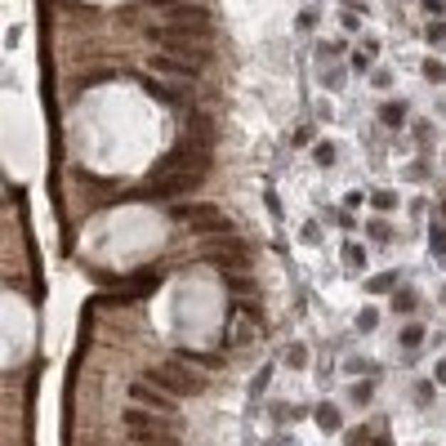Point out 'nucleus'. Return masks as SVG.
<instances>
[{
  "mask_svg": "<svg viewBox=\"0 0 446 446\" xmlns=\"http://www.w3.org/2000/svg\"><path fill=\"white\" fill-rule=\"evenodd\" d=\"M312 161H317V165H335V147H330V143H317V147H312Z\"/></svg>",
  "mask_w": 446,
  "mask_h": 446,
  "instance_id": "obj_25",
  "label": "nucleus"
},
{
  "mask_svg": "<svg viewBox=\"0 0 446 446\" xmlns=\"http://www.w3.org/2000/svg\"><path fill=\"white\" fill-rule=\"evenodd\" d=\"M344 54V41H326V45H317V58H339Z\"/></svg>",
  "mask_w": 446,
  "mask_h": 446,
  "instance_id": "obj_28",
  "label": "nucleus"
},
{
  "mask_svg": "<svg viewBox=\"0 0 446 446\" xmlns=\"http://www.w3.org/2000/svg\"><path fill=\"white\" fill-rule=\"evenodd\" d=\"M179 361H188V366H201V371H223V366H228V357H219V353H192V349L179 353Z\"/></svg>",
  "mask_w": 446,
  "mask_h": 446,
  "instance_id": "obj_7",
  "label": "nucleus"
},
{
  "mask_svg": "<svg viewBox=\"0 0 446 446\" xmlns=\"http://www.w3.org/2000/svg\"><path fill=\"white\" fill-rule=\"evenodd\" d=\"M371 206H375L379 214H388V210H398V192H388V188H379V192H371Z\"/></svg>",
  "mask_w": 446,
  "mask_h": 446,
  "instance_id": "obj_18",
  "label": "nucleus"
},
{
  "mask_svg": "<svg viewBox=\"0 0 446 446\" xmlns=\"http://www.w3.org/2000/svg\"><path fill=\"white\" fill-rule=\"evenodd\" d=\"M330 214H335V223L344 228V233H353V228H357V219L349 214V206H344V210H330Z\"/></svg>",
  "mask_w": 446,
  "mask_h": 446,
  "instance_id": "obj_29",
  "label": "nucleus"
},
{
  "mask_svg": "<svg viewBox=\"0 0 446 446\" xmlns=\"http://www.w3.org/2000/svg\"><path fill=\"white\" fill-rule=\"evenodd\" d=\"M424 41L428 45H446V23H424Z\"/></svg>",
  "mask_w": 446,
  "mask_h": 446,
  "instance_id": "obj_23",
  "label": "nucleus"
},
{
  "mask_svg": "<svg viewBox=\"0 0 446 446\" xmlns=\"http://www.w3.org/2000/svg\"><path fill=\"white\" fill-rule=\"evenodd\" d=\"M312 27H317V9H304L299 14V31H312Z\"/></svg>",
  "mask_w": 446,
  "mask_h": 446,
  "instance_id": "obj_32",
  "label": "nucleus"
},
{
  "mask_svg": "<svg viewBox=\"0 0 446 446\" xmlns=\"http://www.w3.org/2000/svg\"><path fill=\"white\" fill-rule=\"evenodd\" d=\"M375 366H371V361L366 357H344V375H371Z\"/></svg>",
  "mask_w": 446,
  "mask_h": 446,
  "instance_id": "obj_21",
  "label": "nucleus"
},
{
  "mask_svg": "<svg viewBox=\"0 0 446 446\" xmlns=\"http://www.w3.org/2000/svg\"><path fill=\"white\" fill-rule=\"evenodd\" d=\"M344 398H349V406L366 410V406L375 402V384H371V379H357V384H349V393H344Z\"/></svg>",
  "mask_w": 446,
  "mask_h": 446,
  "instance_id": "obj_8",
  "label": "nucleus"
},
{
  "mask_svg": "<svg viewBox=\"0 0 446 446\" xmlns=\"http://www.w3.org/2000/svg\"><path fill=\"white\" fill-rule=\"evenodd\" d=\"M398 339H402V349H406V353H415L420 344H424V322H406Z\"/></svg>",
  "mask_w": 446,
  "mask_h": 446,
  "instance_id": "obj_11",
  "label": "nucleus"
},
{
  "mask_svg": "<svg viewBox=\"0 0 446 446\" xmlns=\"http://www.w3.org/2000/svg\"><path fill=\"white\" fill-rule=\"evenodd\" d=\"M344 268H366V250L357 241H344Z\"/></svg>",
  "mask_w": 446,
  "mask_h": 446,
  "instance_id": "obj_16",
  "label": "nucleus"
},
{
  "mask_svg": "<svg viewBox=\"0 0 446 446\" xmlns=\"http://www.w3.org/2000/svg\"><path fill=\"white\" fill-rule=\"evenodd\" d=\"M375 326H379V312H375V308H361V312H357V330H361V335H371Z\"/></svg>",
  "mask_w": 446,
  "mask_h": 446,
  "instance_id": "obj_22",
  "label": "nucleus"
},
{
  "mask_svg": "<svg viewBox=\"0 0 446 446\" xmlns=\"http://www.w3.org/2000/svg\"><path fill=\"white\" fill-rule=\"evenodd\" d=\"M442 219H446V201H442Z\"/></svg>",
  "mask_w": 446,
  "mask_h": 446,
  "instance_id": "obj_35",
  "label": "nucleus"
},
{
  "mask_svg": "<svg viewBox=\"0 0 446 446\" xmlns=\"http://www.w3.org/2000/svg\"><path fill=\"white\" fill-rule=\"evenodd\" d=\"M415 308H420V294L410 290V286H398V290H393V312H402V317H410Z\"/></svg>",
  "mask_w": 446,
  "mask_h": 446,
  "instance_id": "obj_9",
  "label": "nucleus"
},
{
  "mask_svg": "<svg viewBox=\"0 0 446 446\" xmlns=\"http://www.w3.org/2000/svg\"><path fill=\"white\" fill-rule=\"evenodd\" d=\"M129 398H134L139 406H152V410H161V415H170V410H174V402L165 398V393H156V384H147V379L129 384Z\"/></svg>",
  "mask_w": 446,
  "mask_h": 446,
  "instance_id": "obj_4",
  "label": "nucleus"
},
{
  "mask_svg": "<svg viewBox=\"0 0 446 446\" xmlns=\"http://www.w3.org/2000/svg\"><path fill=\"white\" fill-rule=\"evenodd\" d=\"M299 237H304L308 245H317V241H322V223H317V219H308V223L299 228Z\"/></svg>",
  "mask_w": 446,
  "mask_h": 446,
  "instance_id": "obj_26",
  "label": "nucleus"
},
{
  "mask_svg": "<svg viewBox=\"0 0 446 446\" xmlns=\"http://www.w3.org/2000/svg\"><path fill=\"white\" fill-rule=\"evenodd\" d=\"M375 442V424H357L349 437H344V446H371Z\"/></svg>",
  "mask_w": 446,
  "mask_h": 446,
  "instance_id": "obj_17",
  "label": "nucleus"
},
{
  "mask_svg": "<svg viewBox=\"0 0 446 446\" xmlns=\"http://www.w3.org/2000/svg\"><path fill=\"white\" fill-rule=\"evenodd\" d=\"M201 259L206 263H214V268H250V259H255V250L245 241H237V237H228V241H219V245H206L201 250Z\"/></svg>",
  "mask_w": 446,
  "mask_h": 446,
  "instance_id": "obj_3",
  "label": "nucleus"
},
{
  "mask_svg": "<svg viewBox=\"0 0 446 446\" xmlns=\"http://www.w3.org/2000/svg\"><path fill=\"white\" fill-rule=\"evenodd\" d=\"M174 223H184L188 233L196 237H210V233H233V223H228V214L219 206H174L170 210Z\"/></svg>",
  "mask_w": 446,
  "mask_h": 446,
  "instance_id": "obj_2",
  "label": "nucleus"
},
{
  "mask_svg": "<svg viewBox=\"0 0 446 446\" xmlns=\"http://www.w3.org/2000/svg\"><path fill=\"white\" fill-rule=\"evenodd\" d=\"M410 393H415V406H433V402H437L433 379H415V388H410Z\"/></svg>",
  "mask_w": 446,
  "mask_h": 446,
  "instance_id": "obj_14",
  "label": "nucleus"
},
{
  "mask_svg": "<svg viewBox=\"0 0 446 446\" xmlns=\"http://www.w3.org/2000/svg\"><path fill=\"white\" fill-rule=\"evenodd\" d=\"M424 80H428V85H446V63L442 58H424Z\"/></svg>",
  "mask_w": 446,
  "mask_h": 446,
  "instance_id": "obj_13",
  "label": "nucleus"
},
{
  "mask_svg": "<svg viewBox=\"0 0 446 446\" xmlns=\"http://www.w3.org/2000/svg\"><path fill=\"white\" fill-rule=\"evenodd\" d=\"M134 446H139V442H134Z\"/></svg>",
  "mask_w": 446,
  "mask_h": 446,
  "instance_id": "obj_36",
  "label": "nucleus"
},
{
  "mask_svg": "<svg viewBox=\"0 0 446 446\" xmlns=\"http://www.w3.org/2000/svg\"><path fill=\"white\" fill-rule=\"evenodd\" d=\"M339 23H344V31H357L361 18H357V9H344V18H339Z\"/></svg>",
  "mask_w": 446,
  "mask_h": 446,
  "instance_id": "obj_33",
  "label": "nucleus"
},
{
  "mask_svg": "<svg viewBox=\"0 0 446 446\" xmlns=\"http://www.w3.org/2000/svg\"><path fill=\"white\" fill-rule=\"evenodd\" d=\"M161 14H165V23H210V9L192 5V0H174V5L161 9Z\"/></svg>",
  "mask_w": 446,
  "mask_h": 446,
  "instance_id": "obj_5",
  "label": "nucleus"
},
{
  "mask_svg": "<svg viewBox=\"0 0 446 446\" xmlns=\"http://www.w3.org/2000/svg\"><path fill=\"white\" fill-rule=\"evenodd\" d=\"M415 143H420V152H428V147L437 143V129L428 125V121H415Z\"/></svg>",
  "mask_w": 446,
  "mask_h": 446,
  "instance_id": "obj_19",
  "label": "nucleus"
},
{
  "mask_svg": "<svg viewBox=\"0 0 446 446\" xmlns=\"http://www.w3.org/2000/svg\"><path fill=\"white\" fill-rule=\"evenodd\" d=\"M371 85H375V90H388V85H393V72L375 68V72H371Z\"/></svg>",
  "mask_w": 446,
  "mask_h": 446,
  "instance_id": "obj_30",
  "label": "nucleus"
},
{
  "mask_svg": "<svg viewBox=\"0 0 446 446\" xmlns=\"http://www.w3.org/2000/svg\"><path fill=\"white\" fill-rule=\"evenodd\" d=\"M317 424H322V433H335V428H339V406L335 402H322L317 406Z\"/></svg>",
  "mask_w": 446,
  "mask_h": 446,
  "instance_id": "obj_12",
  "label": "nucleus"
},
{
  "mask_svg": "<svg viewBox=\"0 0 446 446\" xmlns=\"http://www.w3.org/2000/svg\"><path fill=\"white\" fill-rule=\"evenodd\" d=\"M398 286H402V272H375L371 282H366V290H371V294H393Z\"/></svg>",
  "mask_w": 446,
  "mask_h": 446,
  "instance_id": "obj_10",
  "label": "nucleus"
},
{
  "mask_svg": "<svg viewBox=\"0 0 446 446\" xmlns=\"http://www.w3.org/2000/svg\"><path fill=\"white\" fill-rule=\"evenodd\" d=\"M282 361H286L290 371H304L308 366V349H304V344H290V349L282 353Z\"/></svg>",
  "mask_w": 446,
  "mask_h": 446,
  "instance_id": "obj_15",
  "label": "nucleus"
},
{
  "mask_svg": "<svg viewBox=\"0 0 446 446\" xmlns=\"http://www.w3.org/2000/svg\"><path fill=\"white\" fill-rule=\"evenodd\" d=\"M433 255L446 263V233H442V228H433Z\"/></svg>",
  "mask_w": 446,
  "mask_h": 446,
  "instance_id": "obj_31",
  "label": "nucleus"
},
{
  "mask_svg": "<svg viewBox=\"0 0 446 446\" xmlns=\"http://www.w3.org/2000/svg\"><path fill=\"white\" fill-rule=\"evenodd\" d=\"M147 384H156L165 393H179V398H196V393H206V375H196L188 361H161V366H147L143 371Z\"/></svg>",
  "mask_w": 446,
  "mask_h": 446,
  "instance_id": "obj_1",
  "label": "nucleus"
},
{
  "mask_svg": "<svg viewBox=\"0 0 446 446\" xmlns=\"http://www.w3.org/2000/svg\"><path fill=\"white\" fill-rule=\"evenodd\" d=\"M371 58H375V54H366V49H353V58H349V72H371Z\"/></svg>",
  "mask_w": 446,
  "mask_h": 446,
  "instance_id": "obj_24",
  "label": "nucleus"
},
{
  "mask_svg": "<svg viewBox=\"0 0 446 446\" xmlns=\"http://www.w3.org/2000/svg\"><path fill=\"white\" fill-rule=\"evenodd\" d=\"M437 379H442V384H446V357L437 361Z\"/></svg>",
  "mask_w": 446,
  "mask_h": 446,
  "instance_id": "obj_34",
  "label": "nucleus"
},
{
  "mask_svg": "<svg viewBox=\"0 0 446 446\" xmlns=\"http://www.w3.org/2000/svg\"><path fill=\"white\" fill-rule=\"evenodd\" d=\"M366 233H371L375 245H388V241H393V228H388L384 219H371V223H366Z\"/></svg>",
  "mask_w": 446,
  "mask_h": 446,
  "instance_id": "obj_20",
  "label": "nucleus"
},
{
  "mask_svg": "<svg viewBox=\"0 0 446 446\" xmlns=\"http://www.w3.org/2000/svg\"><path fill=\"white\" fill-rule=\"evenodd\" d=\"M420 9H424V18H442V14H446V0H420Z\"/></svg>",
  "mask_w": 446,
  "mask_h": 446,
  "instance_id": "obj_27",
  "label": "nucleus"
},
{
  "mask_svg": "<svg viewBox=\"0 0 446 446\" xmlns=\"http://www.w3.org/2000/svg\"><path fill=\"white\" fill-rule=\"evenodd\" d=\"M406 121H410V103H406V98H384V103H379V125L402 129Z\"/></svg>",
  "mask_w": 446,
  "mask_h": 446,
  "instance_id": "obj_6",
  "label": "nucleus"
}]
</instances>
